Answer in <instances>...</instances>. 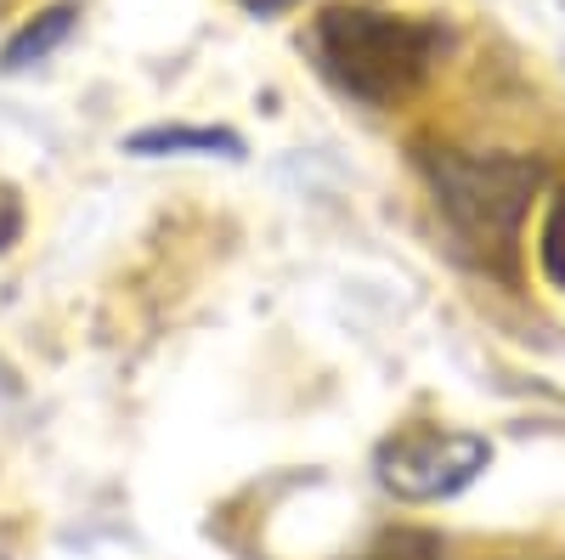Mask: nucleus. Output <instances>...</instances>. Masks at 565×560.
Segmentation results:
<instances>
[{
  "label": "nucleus",
  "mask_w": 565,
  "mask_h": 560,
  "mask_svg": "<svg viewBox=\"0 0 565 560\" xmlns=\"http://www.w3.org/2000/svg\"><path fill=\"white\" fill-rule=\"evenodd\" d=\"M311 57L340 97L362 108H402L436 74L447 52V29L436 18L380 12V7H328L311 34Z\"/></svg>",
  "instance_id": "nucleus-1"
},
{
  "label": "nucleus",
  "mask_w": 565,
  "mask_h": 560,
  "mask_svg": "<svg viewBox=\"0 0 565 560\" xmlns=\"http://www.w3.org/2000/svg\"><path fill=\"white\" fill-rule=\"evenodd\" d=\"M430 193L458 232V244L481 255H509L521 239L532 193L543 187V159L532 154H481V148H424Z\"/></svg>",
  "instance_id": "nucleus-2"
},
{
  "label": "nucleus",
  "mask_w": 565,
  "mask_h": 560,
  "mask_svg": "<svg viewBox=\"0 0 565 560\" xmlns=\"http://www.w3.org/2000/svg\"><path fill=\"white\" fill-rule=\"evenodd\" d=\"M487 464H492L487 436L452 431V425H407V431L385 436L380 453H373L380 487L396 493L402 504H441V498L463 493Z\"/></svg>",
  "instance_id": "nucleus-3"
},
{
  "label": "nucleus",
  "mask_w": 565,
  "mask_h": 560,
  "mask_svg": "<svg viewBox=\"0 0 565 560\" xmlns=\"http://www.w3.org/2000/svg\"><path fill=\"white\" fill-rule=\"evenodd\" d=\"M74 23H79V7H52V12H40L34 23H23L12 40H7V52H0V68L7 74H18V68H34V63H45L57 52V45L74 34Z\"/></svg>",
  "instance_id": "nucleus-4"
},
{
  "label": "nucleus",
  "mask_w": 565,
  "mask_h": 560,
  "mask_svg": "<svg viewBox=\"0 0 565 560\" xmlns=\"http://www.w3.org/2000/svg\"><path fill=\"white\" fill-rule=\"evenodd\" d=\"M130 154H244V142L232 130L215 125H153V130H136Z\"/></svg>",
  "instance_id": "nucleus-5"
},
{
  "label": "nucleus",
  "mask_w": 565,
  "mask_h": 560,
  "mask_svg": "<svg viewBox=\"0 0 565 560\" xmlns=\"http://www.w3.org/2000/svg\"><path fill=\"white\" fill-rule=\"evenodd\" d=\"M537 266H543V277L565 295V187L548 199V210H543V226H537Z\"/></svg>",
  "instance_id": "nucleus-6"
},
{
  "label": "nucleus",
  "mask_w": 565,
  "mask_h": 560,
  "mask_svg": "<svg viewBox=\"0 0 565 560\" xmlns=\"http://www.w3.org/2000/svg\"><path fill=\"white\" fill-rule=\"evenodd\" d=\"M18 232H23V204H18L12 187H0V250H7Z\"/></svg>",
  "instance_id": "nucleus-7"
},
{
  "label": "nucleus",
  "mask_w": 565,
  "mask_h": 560,
  "mask_svg": "<svg viewBox=\"0 0 565 560\" xmlns=\"http://www.w3.org/2000/svg\"><path fill=\"white\" fill-rule=\"evenodd\" d=\"M244 12H255V18H277V12H289V7H300V0H238Z\"/></svg>",
  "instance_id": "nucleus-8"
}]
</instances>
